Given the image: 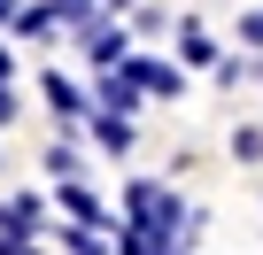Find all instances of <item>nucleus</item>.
Here are the masks:
<instances>
[{"label":"nucleus","instance_id":"obj_1","mask_svg":"<svg viewBox=\"0 0 263 255\" xmlns=\"http://www.w3.org/2000/svg\"><path fill=\"white\" fill-rule=\"evenodd\" d=\"M124 224H147V232H163V240H194V232H201V217H194L171 186H155V178H132V186H124Z\"/></svg>","mask_w":263,"mask_h":255},{"label":"nucleus","instance_id":"obj_2","mask_svg":"<svg viewBox=\"0 0 263 255\" xmlns=\"http://www.w3.org/2000/svg\"><path fill=\"white\" fill-rule=\"evenodd\" d=\"M124 70L140 77V85H147L155 101H186V70H178V62H155V54H132Z\"/></svg>","mask_w":263,"mask_h":255},{"label":"nucleus","instance_id":"obj_3","mask_svg":"<svg viewBox=\"0 0 263 255\" xmlns=\"http://www.w3.org/2000/svg\"><path fill=\"white\" fill-rule=\"evenodd\" d=\"M85 54H93V70H124L132 62V31L124 24H85Z\"/></svg>","mask_w":263,"mask_h":255},{"label":"nucleus","instance_id":"obj_4","mask_svg":"<svg viewBox=\"0 0 263 255\" xmlns=\"http://www.w3.org/2000/svg\"><path fill=\"white\" fill-rule=\"evenodd\" d=\"M39 93H47V108H54L62 124H93V101L78 93V77H62V70H47V77H39Z\"/></svg>","mask_w":263,"mask_h":255},{"label":"nucleus","instance_id":"obj_5","mask_svg":"<svg viewBox=\"0 0 263 255\" xmlns=\"http://www.w3.org/2000/svg\"><path fill=\"white\" fill-rule=\"evenodd\" d=\"M54 209H62L70 224H101V232H116V224H108V209H101V201H93L78 178H62V186H54Z\"/></svg>","mask_w":263,"mask_h":255},{"label":"nucleus","instance_id":"obj_6","mask_svg":"<svg viewBox=\"0 0 263 255\" xmlns=\"http://www.w3.org/2000/svg\"><path fill=\"white\" fill-rule=\"evenodd\" d=\"M178 54H186V62H201V70H217V62H224V54H217V39H209V31L194 24V16L178 24Z\"/></svg>","mask_w":263,"mask_h":255},{"label":"nucleus","instance_id":"obj_7","mask_svg":"<svg viewBox=\"0 0 263 255\" xmlns=\"http://www.w3.org/2000/svg\"><path fill=\"white\" fill-rule=\"evenodd\" d=\"M54 24H62V16H54V0H39V8H24V16H16V31H24V39H47Z\"/></svg>","mask_w":263,"mask_h":255},{"label":"nucleus","instance_id":"obj_8","mask_svg":"<svg viewBox=\"0 0 263 255\" xmlns=\"http://www.w3.org/2000/svg\"><path fill=\"white\" fill-rule=\"evenodd\" d=\"M232 155L240 163H263V124H240V132H232Z\"/></svg>","mask_w":263,"mask_h":255},{"label":"nucleus","instance_id":"obj_9","mask_svg":"<svg viewBox=\"0 0 263 255\" xmlns=\"http://www.w3.org/2000/svg\"><path fill=\"white\" fill-rule=\"evenodd\" d=\"M240 39H248V47H263V8H248V16H240Z\"/></svg>","mask_w":263,"mask_h":255},{"label":"nucleus","instance_id":"obj_10","mask_svg":"<svg viewBox=\"0 0 263 255\" xmlns=\"http://www.w3.org/2000/svg\"><path fill=\"white\" fill-rule=\"evenodd\" d=\"M8 77H16V54H8V47H0V85H8Z\"/></svg>","mask_w":263,"mask_h":255},{"label":"nucleus","instance_id":"obj_11","mask_svg":"<svg viewBox=\"0 0 263 255\" xmlns=\"http://www.w3.org/2000/svg\"><path fill=\"white\" fill-rule=\"evenodd\" d=\"M8 116H16V93H8V85H0V124H8Z\"/></svg>","mask_w":263,"mask_h":255},{"label":"nucleus","instance_id":"obj_12","mask_svg":"<svg viewBox=\"0 0 263 255\" xmlns=\"http://www.w3.org/2000/svg\"><path fill=\"white\" fill-rule=\"evenodd\" d=\"M101 8H108V16H124V8H140V0H101Z\"/></svg>","mask_w":263,"mask_h":255},{"label":"nucleus","instance_id":"obj_13","mask_svg":"<svg viewBox=\"0 0 263 255\" xmlns=\"http://www.w3.org/2000/svg\"><path fill=\"white\" fill-rule=\"evenodd\" d=\"M16 16H24V8H16V0H0V24H16Z\"/></svg>","mask_w":263,"mask_h":255},{"label":"nucleus","instance_id":"obj_14","mask_svg":"<svg viewBox=\"0 0 263 255\" xmlns=\"http://www.w3.org/2000/svg\"><path fill=\"white\" fill-rule=\"evenodd\" d=\"M16 255H39V247H16Z\"/></svg>","mask_w":263,"mask_h":255}]
</instances>
